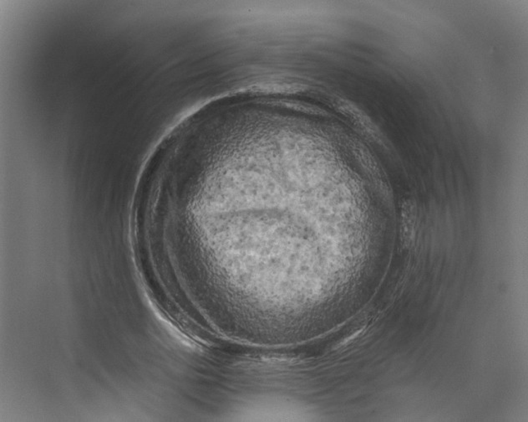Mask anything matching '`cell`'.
<instances>
[{
	"label": "cell",
	"mask_w": 528,
	"mask_h": 422,
	"mask_svg": "<svg viewBox=\"0 0 528 422\" xmlns=\"http://www.w3.org/2000/svg\"><path fill=\"white\" fill-rule=\"evenodd\" d=\"M417 207L412 201L403 202L402 206V240L404 247L411 246L415 238Z\"/></svg>",
	"instance_id": "cell-1"
}]
</instances>
